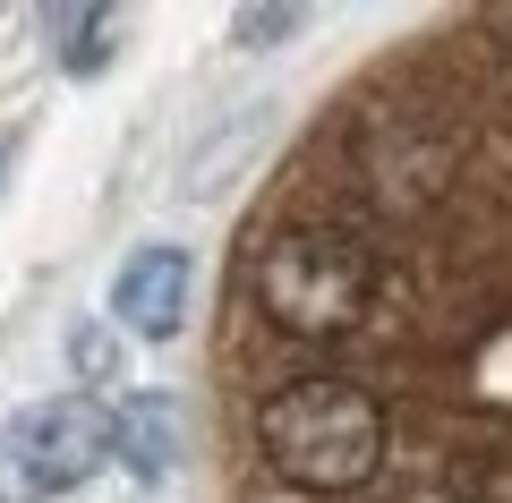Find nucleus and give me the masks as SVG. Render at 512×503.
<instances>
[{"mask_svg":"<svg viewBox=\"0 0 512 503\" xmlns=\"http://www.w3.org/2000/svg\"><path fill=\"white\" fill-rule=\"evenodd\" d=\"M188 290H197L188 248H137L120 265V282H111V316H120L128 333H146V342H171L180 316H188Z\"/></svg>","mask_w":512,"mask_h":503,"instance_id":"obj_4","label":"nucleus"},{"mask_svg":"<svg viewBox=\"0 0 512 503\" xmlns=\"http://www.w3.org/2000/svg\"><path fill=\"white\" fill-rule=\"evenodd\" d=\"M111 452L154 486L171 469V452H180V410H171L163 393H137L128 410H111Z\"/></svg>","mask_w":512,"mask_h":503,"instance_id":"obj_5","label":"nucleus"},{"mask_svg":"<svg viewBox=\"0 0 512 503\" xmlns=\"http://www.w3.org/2000/svg\"><path fill=\"white\" fill-rule=\"evenodd\" d=\"M256 452L299 495H367L393 452V418L359 376H291L256 401Z\"/></svg>","mask_w":512,"mask_h":503,"instance_id":"obj_2","label":"nucleus"},{"mask_svg":"<svg viewBox=\"0 0 512 503\" xmlns=\"http://www.w3.org/2000/svg\"><path fill=\"white\" fill-rule=\"evenodd\" d=\"M69 359H77V376H86V384H103L111 367H120V350H111V333H94V324H86V333L69 342Z\"/></svg>","mask_w":512,"mask_h":503,"instance_id":"obj_6","label":"nucleus"},{"mask_svg":"<svg viewBox=\"0 0 512 503\" xmlns=\"http://www.w3.org/2000/svg\"><path fill=\"white\" fill-rule=\"evenodd\" d=\"M248 290H256V316L291 342H350L384 299V248L359 222L299 214L256 239Z\"/></svg>","mask_w":512,"mask_h":503,"instance_id":"obj_1","label":"nucleus"},{"mask_svg":"<svg viewBox=\"0 0 512 503\" xmlns=\"http://www.w3.org/2000/svg\"><path fill=\"white\" fill-rule=\"evenodd\" d=\"M77 35H103V18L86 9V18H77ZM69 69H103V52H94V43H77V52H69Z\"/></svg>","mask_w":512,"mask_h":503,"instance_id":"obj_8","label":"nucleus"},{"mask_svg":"<svg viewBox=\"0 0 512 503\" xmlns=\"http://www.w3.org/2000/svg\"><path fill=\"white\" fill-rule=\"evenodd\" d=\"M111 461V410L94 393L35 401L0 427V503H52Z\"/></svg>","mask_w":512,"mask_h":503,"instance_id":"obj_3","label":"nucleus"},{"mask_svg":"<svg viewBox=\"0 0 512 503\" xmlns=\"http://www.w3.org/2000/svg\"><path fill=\"white\" fill-rule=\"evenodd\" d=\"M291 26H299V9H248L239 35H291Z\"/></svg>","mask_w":512,"mask_h":503,"instance_id":"obj_7","label":"nucleus"},{"mask_svg":"<svg viewBox=\"0 0 512 503\" xmlns=\"http://www.w3.org/2000/svg\"><path fill=\"white\" fill-rule=\"evenodd\" d=\"M461 503H470V495H461Z\"/></svg>","mask_w":512,"mask_h":503,"instance_id":"obj_9","label":"nucleus"}]
</instances>
